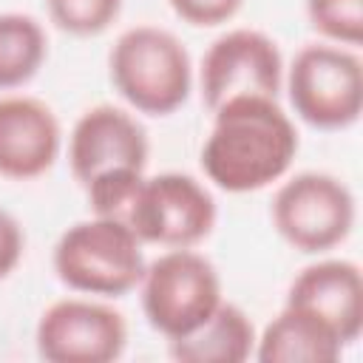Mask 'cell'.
Masks as SVG:
<instances>
[{
	"instance_id": "obj_1",
	"label": "cell",
	"mask_w": 363,
	"mask_h": 363,
	"mask_svg": "<svg viewBox=\"0 0 363 363\" xmlns=\"http://www.w3.org/2000/svg\"><path fill=\"white\" fill-rule=\"evenodd\" d=\"M301 139L289 113L269 96H235L213 111L201 170L224 193H255L281 182Z\"/></svg>"
},
{
	"instance_id": "obj_2",
	"label": "cell",
	"mask_w": 363,
	"mask_h": 363,
	"mask_svg": "<svg viewBox=\"0 0 363 363\" xmlns=\"http://www.w3.org/2000/svg\"><path fill=\"white\" fill-rule=\"evenodd\" d=\"M108 74L116 94L147 116L179 111L193 88V62L184 43L159 26L122 31L108 54Z\"/></svg>"
},
{
	"instance_id": "obj_3",
	"label": "cell",
	"mask_w": 363,
	"mask_h": 363,
	"mask_svg": "<svg viewBox=\"0 0 363 363\" xmlns=\"http://www.w3.org/2000/svg\"><path fill=\"white\" fill-rule=\"evenodd\" d=\"M51 264L68 289L91 298L128 295L147 267L136 233L125 221L105 216L71 224L57 238Z\"/></svg>"
},
{
	"instance_id": "obj_4",
	"label": "cell",
	"mask_w": 363,
	"mask_h": 363,
	"mask_svg": "<svg viewBox=\"0 0 363 363\" xmlns=\"http://www.w3.org/2000/svg\"><path fill=\"white\" fill-rule=\"evenodd\" d=\"M289 105L315 130H346L363 113V62L335 43L303 45L284 68Z\"/></svg>"
},
{
	"instance_id": "obj_5",
	"label": "cell",
	"mask_w": 363,
	"mask_h": 363,
	"mask_svg": "<svg viewBox=\"0 0 363 363\" xmlns=\"http://www.w3.org/2000/svg\"><path fill=\"white\" fill-rule=\"evenodd\" d=\"M139 292L150 329L167 340L199 329L224 301L216 264L196 247L164 250L159 258H153L145 267Z\"/></svg>"
},
{
	"instance_id": "obj_6",
	"label": "cell",
	"mask_w": 363,
	"mask_h": 363,
	"mask_svg": "<svg viewBox=\"0 0 363 363\" xmlns=\"http://www.w3.org/2000/svg\"><path fill=\"white\" fill-rule=\"evenodd\" d=\"M269 218L275 233L303 255H326L340 247L357 218V204L346 182L332 173L303 170L281 182Z\"/></svg>"
},
{
	"instance_id": "obj_7",
	"label": "cell",
	"mask_w": 363,
	"mask_h": 363,
	"mask_svg": "<svg viewBox=\"0 0 363 363\" xmlns=\"http://www.w3.org/2000/svg\"><path fill=\"white\" fill-rule=\"evenodd\" d=\"M216 218L218 207L213 193L199 179L167 170L142 179L125 224L142 244L179 250L199 247L213 233Z\"/></svg>"
},
{
	"instance_id": "obj_8",
	"label": "cell",
	"mask_w": 363,
	"mask_h": 363,
	"mask_svg": "<svg viewBox=\"0 0 363 363\" xmlns=\"http://www.w3.org/2000/svg\"><path fill=\"white\" fill-rule=\"evenodd\" d=\"M199 88L210 113L235 96L278 99L284 88V57L278 43L258 28L224 31L201 57Z\"/></svg>"
},
{
	"instance_id": "obj_9",
	"label": "cell",
	"mask_w": 363,
	"mask_h": 363,
	"mask_svg": "<svg viewBox=\"0 0 363 363\" xmlns=\"http://www.w3.org/2000/svg\"><path fill=\"white\" fill-rule=\"evenodd\" d=\"M34 343L48 363H111L128 346V323L122 312L91 295L62 298L43 309Z\"/></svg>"
},
{
	"instance_id": "obj_10",
	"label": "cell",
	"mask_w": 363,
	"mask_h": 363,
	"mask_svg": "<svg viewBox=\"0 0 363 363\" xmlns=\"http://www.w3.org/2000/svg\"><path fill=\"white\" fill-rule=\"evenodd\" d=\"M147 153L150 145L142 122L116 105L88 108L68 136V167L79 187L108 170H145Z\"/></svg>"
},
{
	"instance_id": "obj_11",
	"label": "cell",
	"mask_w": 363,
	"mask_h": 363,
	"mask_svg": "<svg viewBox=\"0 0 363 363\" xmlns=\"http://www.w3.org/2000/svg\"><path fill=\"white\" fill-rule=\"evenodd\" d=\"M286 306L303 309L329 326L343 346L363 332V275L349 258H318L306 264L286 289Z\"/></svg>"
},
{
	"instance_id": "obj_12",
	"label": "cell",
	"mask_w": 363,
	"mask_h": 363,
	"mask_svg": "<svg viewBox=\"0 0 363 363\" xmlns=\"http://www.w3.org/2000/svg\"><path fill=\"white\" fill-rule=\"evenodd\" d=\"M62 147L57 113L37 96H0V176L28 182L48 173Z\"/></svg>"
},
{
	"instance_id": "obj_13",
	"label": "cell",
	"mask_w": 363,
	"mask_h": 363,
	"mask_svg": "<svg viewBox=\"0 0 363 363\" xmlns=\"http://www.w3.org/2000/svg\"><path fill=\"white\" fill-rule=\"evenodd\" d=\"M343 340L303 309L286 306L264 326L255 340L261 363H335L343 354Z\"/></svg>"
},
{
	"instance_id": "obj_14",
	"label": "cell",
	"mask_w": 363,
	"mask_h": 363,
	"mask_svg": "<svg viewBox=\"0 0 363 363\" xmlns=\"http://www.w3.org/2000/svg\"><path fill=\"white\" fill-rule=\"evenodd\" d=\"M255 326L250 315L221 301L216 312L190 335L167 340V352L179 363H244L255 352Z\"/></svg>"
},
{
	"instance_id": "obj_15",
	"label": "cell",
	"mask_w": 363,
	"mask_h": 363,
	"mask_svg": "<svg viewBox=\"0 0 363 363\" xmlns=\"http://www.w3.org/2000/svg\"><path fill=\"white\" fill-rule=\"evenodd\" d=\"M48 57V37L37 17L26 11L0 14V91L23 88Z\"/></svg>"
},
{
	"instance_id": "obj_16",
	"label": "cell",
	"mask_w": 363,
	"mask_h": 363,
	"mask_svg": "<svg viewBox=\"0 0 363 363\" xmlns=\"http://www.w3.org/2000/svg\"><path fill=\"white\" fill-rule=\"evenodd\" d=\"M306 20L323 43L343 48L363 43V0H306Z\"/></svg>"
},
{
	"instance_id": "obj_17",
	"label": "cell",
	"mask_w": 363,
	"mask_h": 363,
	"mask_svg": "<svg viewBox=\"0 0 363 363\" xmlns=\"http://www.w3.org/2000/svg\"><path fill=\"white\" fill-rule=\"evenodd\" d=\"M51 23L71 37H96L122 14V0H45Z\"/></svg>"
},
{
	"instance_id": "obj_18",
	"label": "cell",
	"mask_w": 363,
	"mask_h": 363,
	"mask_svg": "<svg viewBox=\"0 0 363 363\" xmlns=\"http://www.w3.org/2000/svg\"><path fill=\"white\" fill-rule=\"evenodd\" d=\"M142 179H145V170H133V167L108 170V173H99L96 179H91L82 187L85 196H88L91 216H105V218L125 221L128 207H130Z\"/></svg>"
},
{
	"instance_id": "obj_19",
	"label": "cell",
	"mask_w": 363,
	"mask_h": 363,
	"mask_svg": "<svg viewBox=\"0 0 363 363\" xmlns=\"http://www.w3.org/2000/svg\"><path fill=\"white\" fill-rule=\"evenodd\" d=\"M173 14L196 28H213L227 20H233L244 0H167Z\"/></svg>"
},
{
	"instance_id": "obj_20",
	"label": "cell",
	"mask_w": 363,
	"mask_h": 363,
	"mask_svg": "<svg viewBox=\"0 0 363 363\" xmlns=\"http://www.w3.org/2000/svg\"><path fill=\"white\" fill-rule=\"evenodd\" d=\"M23 252H26L23 227L9 210L0 207V281H6L17 269V264L23 261Z\"/></svg>"
}]
</instances>
